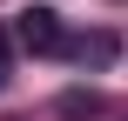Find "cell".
<instances>
[{
  "mask_svg": "<svg viewBox=\"0 0 128 121\" xmlns=\"http://www.w3.org/2000/svg\"><path fill=\"white\" fill-rule=\"evenodd\" d=\"M14 40H20L27 54H68V27H61L54 7H27V13H14Z\"/></svg>",
  "mask_w": 128,
  "mask_h": 121,
  "instance_id": "cell-1",
  "label": "cell"
},
{
  "mask_svg": "<svg viewBox=\"0 0 128 121\" xmlns=\"http://www.w3.org/2000/svg\"><path fill=\"white\" fill-rule=\"evenodd\" d=\"M68 54H74L81 67H108V61L122 54V40H115V34H81V40H68Z\"/></svg>",
  "mask_w": 128,
  "mask_h": 121,
  "instance_id": "cell-2",
  "label": "cell"
},
{
  "mask_svg": "<svg viewBox=\"0 0 128 121\" xmlns=\"http://www.w3.org/2000/svg\"><path fill=\"white\" fill-rule=\"evenodd\" d=\"M7 74H14V40L0 34V88H7Z\"/></svg>",
  "mask_w": 128,
  "mask_h": 121,
  "instance_id": "cell-3",
  "label": "cell"
}]
</instances>
